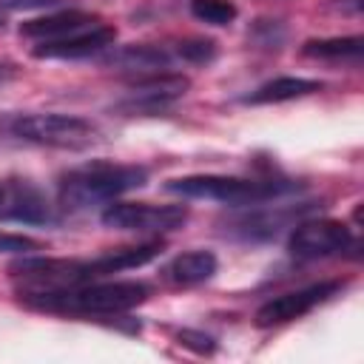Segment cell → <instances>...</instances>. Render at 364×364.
<instances>
[{
    "label": "cell",
    "instance_id": "1",
    "mask_svg": "<svg viewBox=\"0 0 364 364\" xmlns=\"http://www.w3.org/2000/svg\"><path fill=\"white\" fill-rule=\"evenodd\" d=\"M148 284L142 282H85L57 293L28 296L26 301L37 310L74 313V316H117L148 299Z\"/></svg>",
    "mask_w": 364,
    "mask_h": 364
},
{
    "label": "cell",
    "instance_id": "3",
    "mask_svg": "<svg viewBox=\"0 0 364 364\" xmlns=\"http://www.w3.org/2000/svg\"><path fill=\"white\" fill-rule=\"evenodd\" d=\"M296 185L282 179H247V176H225V173H193L165 182V191L179 193L185 199H210L222 205H259L290 193Z\"/></svg>",
    "mask_w": 364,
    "mask_h": 364
},
{
    "label": "cell",
    "instance_id": "6",
    "mask_svg": "<svg viewBox=\"0 0 364 364\" xmlns=\"http://www.w3.org/2000/svg\"><path fill=\"white\" fill-rule=\"evenodd\" d=\"M100 219L111 230L171 233L188 222V208L185 205H148V202H111Z\"/></svg>",
    "mask_w": 364,
    "mask_h": 364
},
{
    "label": "cell",
    "instance_id": "23",
    "mask_svg": "<svg viewBox=\"0 0 364 364\" xmlns=\"http://www.w3.org/2000/svg\"><path fill=\"white\" fill-rule=\"evenodd\" d=\"M0 202H3V185H0Z\"/></svg>",
    "mask_w": 364,
    "mask_h": 364
},
{
    "label": "cell",
    "instance_id": "13",
    "mask_svg": "<svg viewBox=\"0 0 364 364\" xmlns=\"http://www.w3.org/2000/svg\"><path fill=\"white\" fill-rule=\"evenodd\" d=\"M307 208H267V210H253L247 216H239L236 222H230V233H236L239 239L247 242H262V239H273L290 219L301 216Z\"/></svg>",
    "mask_w": 364,
    "mask_h": 364
},
{
    "label": "cell",
    "instance_id": "19",
    "mask_svg": "<svg viewBox=\"0 0 364 364\" xmlns=\"http://www.w3.org/2000/svg\"><path fill=\"white\" fill-rule=\"evenodd\" d=\"M191 14L208 26H228L236 20V6L230 0H191Z\"/></svg>",
    "mask_w": 364,
    "mask_h": 364
},
{
    "label": "cell",
    "instance_id": "15",
    "mask_svg": "<svg viewBox=\"0 0 364 364\" xmlns=\"http://www.w3.org/2000/svg\"><path fill=\"white\" fill-rule=\"evenodd\" d=\"M162 253V242H145V245H134V247H117V250H105L100 256L91 259L94 276H108V273H119V270H131V267H142L151 259H156Z\"/></svg>",
    "mask_w": 364,
    "mask_h": 364
},
{
    "label": "cell",
    "instance_id": "17",
    "mask_svg": "<svg viewBox=\"0 0 364 364\" xmlns=\"http://www.w3.org/2000/svg\"><path fill=\"white\" fill-rule=\"evenodd\" d=\"M108 63L125 71H156V68H168L171 57L165 48H156V46H125L114 51Z\"/></svg>",
    "mask_w": 364,
    "mask_h": 364
},
{
    "label": "cell",
    "instance_id": "4",
    "mask_svg": "<svg viewBox=\"0 0 364 364\" xmlns=\"http://www.w3.org/2000/svg\"><path fill=\"white\" fill-rule=\"evenodd\" d=\"M11 279L23 299L40 293H57L94 282L91 259H54V256H20L11 267Z\"/></svg>",
    "mask_w": 364,
    "mask_h": 364
},
{
    "label": "cell",
    "instance_id": "7",
    "mask_svg": "<svg viewBox=\"0 0 364 364\" xmlns=\"http://www.w3.org/2000/svg\"><path fill=\"white\" fill-rule=\"evenodd\" d=\"M353 233L344 222L338 219H310V222H299L287 239V250L296 259L313 262V259H327L336 253L350 250Z\"/></svg>",
    "mask_w": 364,
    "mask_h": 364
},
{
    "label": "cell",
    "instance_id": "18",
    "mask_svg": "<svg viewBox=\"0 0 364 364\" xmlns=\"http://www.w3.org/2000/svg\"><path fill=\"white\" fill-rule=\"evenodd\" d=\"M364 51V40L361 37H327V40H307L301 46L304 57H316V60H353L358 63Z\"/></svg>",
    "mask_w": 364,
    "mask_h": 364
},
{
    "label": "cell",
    "instance_id": "10",
    "mask_svg": "<svg viewBox=\"0 0 364 364\" xmlns=\"http://www.w3.org/2000/svg\"><path fill=\"white\" fill-rule=\"evenodd\" d=\"M191 80L182 74H151L145 80H136L128 100H122L117 108L125 114H156L165 111L173 100H179L188 91Z\"/></svg>",
    "mask_w": 364,
    "mask_h": 364
},
{
    "label": "cell",
    "instance_id": "5",
    "mask_svg": "<svg viewBox=\"0 0 364 364\" xmlns=\"http://www.w3.org/2000/svg\"><path fill=\"white\" fill-rule=\"evenodd\" d=\"M11 134L34 145L68 151L88 148L97 139V128L74 114H20L11 119Z\"/></svg>",
    "mask_w": 364,
    "mask_h": 364
},
{
    "label": "cell",
    "instance_id": "22",
    "mask_svg": "<svg viewBox=\"0 0 364 364\" xmlns=\"http://www.w3.org/2000/svg\"><path fill=\"white\" fill-rule=\"evenodd\" d=\"M60 0H0V9L6 11H28V9H46V6H57Z\"/></svg>",
    "mask_w": 364,
    "mask_h": 364
},
{
    "label": "cell",
    "instance_id": "2",
    "mask_svg": "<svg viewBox=\"0 0 364 364\" xmlns=\"http://www.w3.org/2000/svg\"><path fill=\"white\" fill-rule=\"evenodd\" d=\"M148 182V171L139 165H117V162H88L71 168L60 179V205L68 210H85L102 202H114L117 196L142 188Z\"/></svg>",
    "mask_w": 364,
    "mask_h": 364
},
{
    "label": "cell",
    "instance_id": "20",
    "mask_svg": "<svg viewBox=\"0 0 364 364\" xmlns=\"http://www.w3.org/2000/svg\"><path fill=\"white\" fill-rule=\"evenodd\" d=\"M176 54L185 63L205 65V63H210L216 57V43L213 40H205V37H188V40H179L176 43Z\"/></svg>",
    "mask_w": 364,
    "mask_h": 364
},
{
    "label": "cell",
    "instance_id": "8",
    "mask_svg": "<svg viewBox=\"0 0 364 364\" xmlns=\"http://www.w3.org/2000/svg\"><path fill=\"white\" fill-rule=\"evenodd\" d=\"M338 290H341V282H318V284H310V287H301V290H290V293L273 296L256 310V324L259 327L290 324V321L307 316L310 310H316L318 304H324Z\"/></svg>",
    "mask_w": 364,
    "mask_h": 364
},
{
    "label": "cell",
    "instance_id": "11",
    "mask_svg": "<svg viewBox=\"0 0 364 364\" xmlns=\"http://www.w3.org/2000/svg\"><path fill=\"white\" fill-rule=\"evenodd\" d=\"M0 219L26 222V225H46V222H51V205L34 185L11 182L9 188H3Z\"/></svg>",
    "mask_w": 364,
    "mask_h": 364
},
{
    "label": "cell",
    "instance_id": "21",
    "mask_svg": "<svg viewBox=\"0 0 364 364\" xmlns=\"http://www.w3.org/2000/svg\"><path fill=\"white\" fill-rule=\"evenodd\" d=\"M40 242L28 239V236H17V233H3L0 230V253H28L37 250Z\"/></svg>",
    "mask_w": 364,
    "mask_h": 364
},
{
    "label": "cell",
    "instance_id": "9",
    "mask_svg": "<svg viewBox=\"0 0 364 364\" xmlns=\"http://www.w3.org/2000/svg\"><path fill=\"white\" fill-rule=\"evenodd\" d=\"M114 40H117V31L111 26L97 23L91 28L37 43L31 48V57H37V60H82V57H91L102 48H111Z\"/></svg>",
    "mask_w": 364,
    "mask_h": 364
},
{
    "label": "cell",
    "instance_id": "16",
    "mask_svg": "<svg viewBox=\"0 0 364 364\" xmlns=\"http://www.w3.org/2000/svg\"><path fill=\"white\" fill-rule=\"evenodd\" d=\"M213 273H216V256L210 250H188V253L171 259V264L165 267V276L173 284H182V287L202 284Z\"/></svg>",
    "mask_w": 364,
    "mask_h": 364
},
{
    "label": "cell",
    "instance_id": "14",
    "mask_svg": "<svg viewBox=\"0 0 364 364\" xmlns=\"http://www.w3.org/2000/svg\"><path fill=\"white\" fill-rule=\"evenodd\" d=\"M316 91H321L318 80H310V77H276V80L259 85L256 91L245 94L242 102L245 105H273V102H290V100H299V97H307V94H316Z\"/></svg>",
    "mask_w": 364,
    "mask_h": 364
},
{
    "label": "cell",
    "instance_id": "12",
    "mask_svg": "<svg viewBox=\"0 0 364 364\" xmlns=\"http://www.w3.org/2000/svg\"><path fill=\"white\" fill-rule=\"evenodd\" d=\"M100 17L97 14H88V11H80V9H68V11H54V14H46V17H34V20H26L20 26V34L28 37V40H57V37H65V34H74V31H82V28H91L97 26Z\"/></svg>",
    "mask_w": 364,
    "mask_h": 364
}]
</instances>
